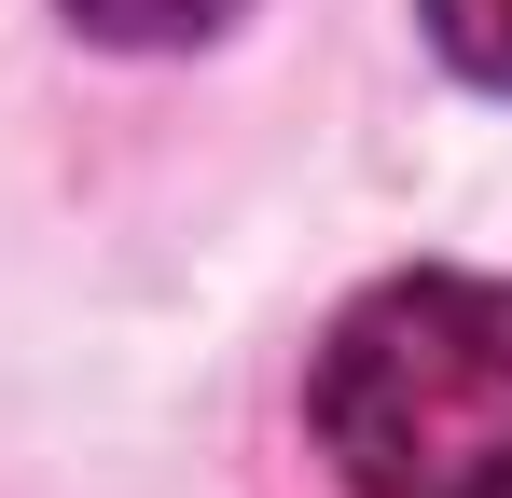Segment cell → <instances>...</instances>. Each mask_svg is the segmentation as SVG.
Wrapping results in <instances>:
<instances>
[{
  "mask_svg": "<svg viewBox=\"0 0 512 498\" xmlns=\"http://www.w3.org/2000/svg\"><path fill=\"white\" fill-rule=\"evenodd\" d=\"M416 14H429V42H443L471 83H499V97H512V0H416Z\"/></svg>",
  "mask_w": 512,
  "mask_h": 498,
  "instance_id": "cell-3",
  "label": "cell"
},
{
  "mask_svg": "<svg viewBox=\"0 0 512 498\" xmlns=\"http://www.w3.org/2000/svg\"><path fill=\"white\" fill-rule=\"evenodd\" d=\"M250 0H70V28L84 42H125V56H180V42H208V28H236Z\"/></svg>",
  "mask_w": 512,
  "mask_h": 498,
  "instance_id": "cell-2",
  "label": "cell"
},
{
  "mask_svg": "<svg viewBox=\"0 0 512 498\" xmlns=\"http://www.w3.org/2000/svg\"><path fill=\"white\" fill-rule=\"evenodd\" d=\"M305 429L346 498H512V277H374L305 360Z\"/></svg>",
  "mask_w": 512,
  "mask_h": 498,
  "instance_id": "cell-1",
  "label": "cell"
}]
</instances>
